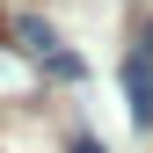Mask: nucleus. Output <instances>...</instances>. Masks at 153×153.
Masks as SVG:
<instances>
[{
	"instance_id": "1",
	"label": "nucleus",
	"mask_w": 153,
	"mask_h": 153,
	"mask_svg": "<svg viewBox=\"0 0 153 153\" xmlns=\"http://www.w3.org/2000/svg\"><path fill=\"white\" fill-rule=\"evenodd\" d=\"M7 36H15V51H22L36 73H51V80H80V73H88V66H80V51H66V44H59V29H51L44 15H15V29H7Z\"/></svg>"
},
{
	"instance_id": "2",
	"label": "nucleus",
	"mask_w": 153,
	"mask_h": 153,
	"mask_svg": "<svg viewBox=\"0 0 153 153\" xmlns=\"http://www.w3.org/2000/svg\"><path fill=\"white\" fill-rule=\"evenodd\" d=\"M36 88H44V73L15 51V36H0V102H29Z\"/></svg>"
},
{
	"instance_id": "3",
	"label": "nucleus",
	"mask_w": 153,
	"mask_h": 153,
	"mask_svg": "<svg viewBox=\"0 0 153 153\" xmlns=\"http://www.w3.org/2000/svg\"><path fill=\"white\" fill-rule=\"evenodd\" d=\"M124 102H131V117H139V124H153V66L139 59V51L124 59Z\"/></svg>"
},
{
	"instance_id": "4",
	"label": "nucleus",
	"mask_w": 153,
	"mask_h": 153,
	"mask_svg": "<svg viewBox=\"0 0 153 153\" xmlns=\"http://www.w3.org/2000/svg\"><path fill=\"white\" fill-rule=\"evenodd\" d=\"M131 51H139V59H146V66H153V22H146V29H139V44H131Z\"/></svg>"
},
{
	"instance_id": "5",
	"label": "nucleus",
	"mask_w": 153,
	"mask_h": 153,
	"mask_svg": "<svg viewBox=\"0 0 153 153\" xmlns=\"http://www.w3.org/2000/svg\"><path fill=\"white\" fill-rule=\"evenodd\" d=\"M73 153H102V146H95V139H73Z\"/></svg>"
}]
</instances>
